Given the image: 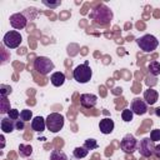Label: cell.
<instances>
[{"label": "cell", "mask_w": 160, "mask_h": 160, "mask_svg": "<svg viewBox=\"0 0 160 160\" xmlns=\"http://www.w3.org/2000/svg\"><path fill=\"white\" fill-rule=\"evenodd\" d=\"M130 109L131 111L135 114V115H144L148 112V104L144 101V99H140V98H135L131 100V104H130Z\"/></svg>", "instance_id": "cell-10"}, {"label": "cell", "mask_w": 160, "mask_h": 160, "mask_svg": "<svg viewBox=\"0 0 160 160\" xmlns=\"http://www.w3.org/2000/svg\"><path fill=\"white\" fill-rule=\"evenodd\" d=\"M21 40H22V38H21V35H20L19 31H16V30H10V31H8V32L4 35L2 42H4V45H5L6 48H9V49H16V48L21 44Z\"/></svg>", "instance_id": "cell-6"}, {"label": "cell", "mask_w": 160, "mask_h": 160, "mask_svg": "<svg viewBox=\"0 0 160 160\" xmlns=\"http://www.w3.org/2000/svg\"><path fill=\"white\" fill-rule=\"evenodd\" d=\"M19 154L22 158H29L32 154V148L31 145H25V144H20L19 145Z\"/></svg>", "instance_id": "cell-18"}, {"label": "cell", "mask_w": 160, "mask_h": 160, "mask_svg": "<svg viewBox=\"0 0 160 160\" xmlns=\"http://www.w3.org/2000/svg\"><path fill=\"white\" fill-rule=\"evenodd\" d=\"M20 120H22L24 122L32 120V111L29 109H24L20 111Z\"/></svg>", "instance_id": "cell-22"}, {"label": "cell", "mask_w": 160, "mask_h": 160, "mask_svg": "<svg viewBox=\"0 0 160 160\" xmlns=\"http://www.w3.org/2000/svg\"><path fill=\"white\" fill-rule=\"evenodd\" d=\"M148 71L152 75V76H158L160 75V62L156 60H152L149 62L148 65Z\"/></svg>", "instance_id": "cell-17"}, {"label": "cell", "mask_w": 160, "mask_h": 160, "mask_svg": "<svg viewBox=\"0 0 160 160\" xmlns=\"http://www.w3.org/2000/svg\"><path fill=\"white\" fill-rule=\"evenodd\" d=\"M50 81H51V84H52L54 86H56V88L62 86L64 82H65V74L61 72V71H55V72L51 74Z\"/></svg>", "instance_id": "cell-16"}, {"label": "cell", "mask_w": 160, "mask_h": 160, "mask_svg": "<svg viewBox=\"0 0 160 160\" xmlns=\"http://www.w3.org/2000/svg\"><path fill=\"white\" fill-rule=\"evenodd\" d=\"M50 160H68V156L61 150H52L50 154Z\"/></svg>", "instance_id": "cell-20"}, {"label": "cell", "mask_w": 160, "mask_h": 160, "mask_svg": "<svg viewBox=\"0 0 160 160\" xmlns=\"http://www.w3.org/2000/svg\"><path fill=\"white\" fill-rule=\"evenodd\" d=\"M0 128H1L4 134H10L14 130H16L15 129V120H11L9 116L2 118L1 121H0Z\"/></svg>", "instance_id": "cell-14"}, {"label": "cell", "mask_w": 160, "mask_h": 160, "mask_svg": "<svg viewBox=\"0 0 160 160\" xmlns=\"http://www.w3.org/2000/svg\"><path fill=\"white\" fill-rule=\"evenodd\" d=\"M98 146H99V144L95 139H86L84 141V148H86L88 150H95V149H98Z\"/></svg>", "instance_id": "cell-23"}, {"label": "cell", "mask_w": 160, "mask_h": 160, "mask_svg": "<svg viewBox=\"0 0 160 160\" xmlns=\"http://www.w3.org/2000/svg\"><path fill=\"white\" fill-rule=\"evenodd\" d=\"M88 154H89V150H88L86 148H84V146H78V148H75L74 151H72V155H74V158H76V159H82V158H85Z\"/></svg>", "instance_id": "cell-19"}, {"label": "cell", "mask_w": 160, "mask_h": 160, "mask_svg": "<svg viewBox=\"0 0 160 160\" xmlns=\"http://www.w3.org/2000/svg\"><path fill=\"white\" fill-rule=\"evenodd\" d=\"M9 110H10L9 100L5 96H0V112L1 114H8Z\"/></svg>", "instance_id": "cell-21"}, {"label": "cell", "mask_w": 160, "mask_h": 160, "mask_svg": "<svg viewBox=\"0 0 160 160\" xmlns=\"http://www.w3.org/2000/svg\"><path fill=\"white\" fill-rule=\"evenodd\" d=\"M90 18L98 25H109L112 20V11L106 5L100 4L91 10Z\"/></svg>", "instance_id": "cell-1"}, {"label": "cell", "mask_w": 160, "mask_h": 160, "mask_svg": "<svg viewBox=\"0 0 160 160\" xmlns=\"http://www.w3.org/2000/svg\"><path fill=\"white\" fill-rule=\"evenodd\" d=\"M132 116H134V112L131 111V109H124L121 111V118L125 122H129L132 120Z\"/></svg>", "instance_id": "cell-24"}, {"label": "cell", "mask_w": 160, "mask_h": 160, "mask_svg": "<svg viewBox=\"0 0 160 160\" xmlns=\"http://www.w3.org/2000/svg\"><path fill=\"white\" fill-rule=\"evenodd\" d=\"M159 99V92L152 89V88H149L148 90L144 91V101L148 104V105H154Z\"/></svg>", "instance_id": "cell-13"}, {"label": "cell", "mask_w": 160, "mask_h": 160, "mask_svg": "<svg viewBox=\"0 0 160 160\" xmlns=\"http://www.w3.org/2000/svg\"><path fill=\"white\" fill-rule=\"evenodd\" d=\"M138 140H136V138L134 136V135H131V134H126L122 139H121V141H120V148H121V150L124 151V152H126V154H132L135 150H138Z\"/></svg>", "instance_id": "cell-7"}, {"label": "cell", "mask_w": 160, "mask_h": 160, "mask_svg": "<svg viewBox=\"0 0 160 160\" xmlns=\"http://www.w3.org/2000/svg\"><path fill=\"white\" fill-rule=\"evenodd\" d=\"M9 94H11V88L9 85H5V84H1L0 85V96H8Z\"/></svg>", "instance_id": "cell-25"}, {"label": "cell", "mask_w": 160, "mask_h": 160, "mask_svg": "<svg viewBox=\"0 0 160 160\" xmlns=\"http://www.w3.org/2000/svg\"><path fill=\"white\" fill-rule=\"evenodd\" d=\"M154 149H155V142L150 138H144L138 144V151L144 158H150L151 155H154Z\"/></svg>", "instance_id": "cell-8"}, {"label": "cell", "mask_w": 160, "mask_h": 160, "mask_svg": "<svg viewBox=\"0 0 160 160\" xmlns=\"http://www.w3.org/2000/svg\"><path fill=\"white\" fill-rule=\"evenodd\" d=\"M114 126H115V124H114V121H112L110 118H104V119H101L100 122H99V129H100V131H101L104 135L111 134V132L114 131Z\"/></svg>", "instance_id": "cell-12"}, {"label": "cell", "mask_w": 160, "mask_h": 160, "mask_svg": "<svg viewBox=\"0 0 160 160\" xmlns=\"http://www.w3.org/2000/svg\"><path fill=\"white\" fill-rule=\"evenodd\" d=\"M8 116L11 120H19L20 119V111L18 109H10L9 112H8Z\"/></svg>", "instance_id": "cell-26"}, {"label": "cell", "mask_w": 160, "mask_h": 160, "mask_svg": "<svg viewBox=\"0 0 160 160\" xmlns=\"http://www.w3.org/2000/svg\"><path fill=\"white\" fill-rule=\"evenodd\" d=\"M136 44L140 48V50H142L144 52H151L159 46V40L154 35L146 34V35H142V36L138 38Z\"/></svg>", "instance_id": "cell-3"}, {"label": "cell", "mask_w": 160, "mask_h": 160, "mask_svg": "<svg viewBox=\"0 0 160 160\" xmlns=\"http://www.w3.org/2000/svg\"><path fill=\"white\" fill-rule=\"evenodd\" d=\"M45 121H46V129H48L49 131H51V132H58V131H60V130L62 129L65 119H64V116H62L61 114H59V112H51V114H49V115L46 116Z\"/></svg>", "instance_id": "cell-4"}, {"label": "cell", "mask_w": 160, "mask_h": 160, "mask_svg": "<svg viewBox=\"0 0 160 160\" xmlns=\"http://www.w3.org/2000/svg\"><path fill=\"white\" fill-rule=\"evenodd\" d=\"M150 139H151L154 142L159 141V140H160V129H154V130H151V132H150Z\"/></svg>", "instance_id": "cell-27"}, {"label": "cell", "mask_w": 160, "mask_h": 160, "mask_svg": "<svg viewBox=\"0 0 160 160\" xmlns=\"http://www.w3.org/2000/svg\"><path fill=\"white\" fill-rule=\"evenodd\" d=\"M42 4H44L45 6H48V8H50V9H56L58 6H60L61 1H60V0H56V1L51 2V1H46V0H42Z\"/></svg>", "instance_id": "cell-28"}, {"label": "cell", "mask_w": 160, "mask_h": 160, "mask_svg": "<svg viewBox=\"0 0 160 160\" xmlns=\"http://www.w3.org/2000/svg\"><path fill=\"white\" fill-rule=\"evenodd\" d=\"M25 128V122L22 120H15V129L16 130H24Z\"/></svg>", "instance_id": "cell-29"}, {"label": "cell", "mask_w": 160, "mask_h": 160, "mask_svg": "<svg viewBox=\"0 0 160 160\" xmlns=\"http://www.w3.org/2000/svg\"><path fill=\"white\" fill-rule=\"evenodd\" d=\"M154 155L156 158L160 159V145H155V149H154Z\"/></svg>", "instance_id": "cell-30"}, {"label": "cell", "mask_w": 160, "mask_h": 160, "mask_svg": "<svg viewBox=\"0 0 160 160\" xmlns=\"http://www.w3.org/2000/svg\"><path fill=\"white\" fill-rule=\"evenodd\" d=\"M98 102V96L94 94H82L80 96V104L85 109H91L96 105Z\"/></svg>", "instance_id": "cell-11"}, {"label": "cell", "mask_w": 160, "mask_h": 160, "mask_svg": "<svg viewBox=\"0 0 160 160\" xmlns=\"http://www.w3.org/2000/svg\"><path fill=\"white\" fill-rule=\"evenodd\" d=\"M154 112H155V115H156V116H159V118H160V106H159V108H156V109L154 110Z\"/></svg>", "instance_id": "cell-32"}, {"label": "cell", "mask_w": 160, "mask_h": 160, "mask_svg": "<svg viewBox=\"0 0 160 160\" xmlns=\"http://www.w3.org/2000/svg\"><path fill=\"white\" fill-rule=\"evenodd\" d=\"M9 21H10V25H11L14 29L21 30V29H24V28L26 26V24H28V18H26L22 12H15V14H12V15L10 16Z\"/></svg>", "instance_id": "cell-9"}, {"label": "cell", "mask_w": 160, "mask_h": 160, "mask_svg": "<svg viewBox=\"0 0 160 160\" xmlns=\"http://www.w3.org/2000/svg\"><path fill=\"white\" fill-rule=\"evenodd\" d=\"M34 69L39 74H41V75H48V74H50L55 69V65H54V62L49 58H46V56H38L34 60Z\"/></svg>", "instance_id": "cell-5"}, {"label": "cell", "mask_w": 160, "mask_h": 160, "mask_svg": "<svg viewBox=\"0 0 160 160\" xmlns=\"http://www.w3.org/2000/svg\"><path fill=\"white\" fill-rule=\"evenodd\" d=\"M0 140H1V149H4V146H5V138H4V135H0Z\"/></svg>", "instance_id": "cell-31"}, {"label": "cell", "mask_w": 160, "mask_h": 160, "mask_svg": "<svg viewBox=\"0 0 160 160\" xmlns=\"http://www.w3.org/2000/svg\"><path fill=\"white\" fill-rule=\"evenodd\" d=\"M46 128V121L44 118L41 116H35L32 120H31V129L34 131H44Z\"/></svg>", "instance_id": "cell-15"}, {"label": "cell", "mask_w": 160, "mask_h": 160, "mask_svg": "<svg viewBox=\"0 0 160 160\" xmlns=\"http://www.w3.org/2000/svg\"><path fill=\"white\" fill-rule=\"evenodd\" d=\"M72 76L75 79V81L80 82V84H86L91 80V76H92V70L90 69L89 66V62L85 61L84 64H80L78 65L74 71H72Z\"/></svg>", "instance_id": "cell-2"}]
</instances>
